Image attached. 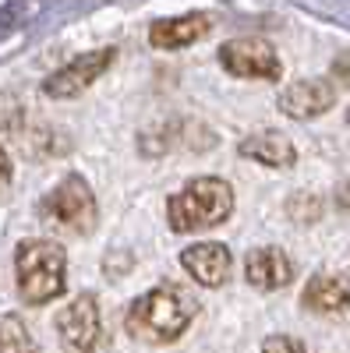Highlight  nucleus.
I'll return each instance as SVG.
<instances>
[{"label": "nucleus", "mask_w": 350, "mask_h": 353, "mask_svg": "<svg viewBox=\"0 0 350 353\" xmlns=\"http://www.w3.org/2000/svg\"><path fill=\"white\" fill-rule=\"evenodd\" d=\"M39 216L61 230H71V233H93V226L99 223V205H96V194L93 188L85 184V176L78 173H68L61 184H57L43 205H39Z\"/></svg>", "instance_id": "nucleus-4"}, {"label": "nucleus", "mask_w": 350, "mask_h": 353, "mask_svg": "<svg viewBox=\"0 0 350 353\" xmlns=\"http://www.w3.org/2000/svg\"><path fill=\"white\" fill-rule=\"evenodd\" d=\"M220 64L237 74V78H262V81H276L283 74L280 57L273 50V43L258 39V36H237L226 39L220 46Z\"/></svg>", "instance_id": "nucleus-6"}, {"label": "nucleus", "mask_w": 350, "mask_h": 353, "mask_svg": "<svg viewBox=\"0 0 350 353\" xmlns=\"http://www.w3.org/2000/svg\"><path fill=\"white\" fill-rule=\"evenodd\" d=\"M262 353H311V350L301 339H294V336H273V339H266Z\"/></svg>", "instance_id": "nucleus-15"}, {"label": "nucleus", "mask_w": 350, "mask_h": 353, "mask_svg": "<svg viewBox=\"0 0 350 353\" xmlns=\"http://www.w3.org/2000/svg\"><path fill=\"white\" fill-rule=\"evenodd\" d=\"M195 318V297H188V290L163 283L128 307L124 314V329L131 332V339L142 343H173L181 339Z\"/></svg>", "instance_id": "nucleus-1"}, {"label": "nucleus", "mask_w": 350, "mask_h": 353, "mask_svg": "<svg viewBox=\"0 0 350 353\" xmlns=\"http://www.w3.org/2000/svg\"><path fill=\"white\" fill-rule=\"evenodd\" d=\"M301 304L318 314H333L350 307V272H318L308 279Z\"/></svg>", "instance_id": "nucleus-10"}, {"label": "nucleus", "mask_w": 350, "mask_h": 353, "mask_svg": "<svg viewBox=\"0 0 350 353\" xmlns=\"http://www.w3.org/2000/svg\"><path fill=\"white\" fill-rule=\"evenodd\" d=\"M21 121V106L14 96H0V131H14Z\"/></svg>", "instance_id": "nucleus-16"}, {"label": "nucleus", "mask_w": 350, "mask_h": 353, "mask_svg": "<svg viewBox=\"0 0 350 353\" xmlns=\"http://www.w3.org/2000/svg\"><path fill=\"white\" fill-rule=\"evenodd\" d=\"M0 353H39L32 332L18 314H0Z\"/></svg>", "instance_id": "nucleus-14"}, {"label": "nucleus", "mask_w": 350, "mask_h": 353, "mask_svg": "<svg viewBox=\"0 0 350 353\" xmlns=\"http://www.w3.org/2000/svg\"><path fill=\"white\" fill-rule=\"evenodd\" d=\"M343 205H347V209H350V184L343 188Z\"/></svg>", "instance_id": "nucleus-18"}, {"label": "nucleus", "mask_w": 350, "mask_h": 353, "mask_svg": "<svg viewBox=\"0 0 350 353\" xmlns=\"http://www.w3.org/2000/svg\"><path fill=\"white\" fill-rule=\"evenodd\" d=\"M233 212V188L223 176H195L166 205V219L173 233H198L226 223Z\"/></svg>", "instance_id": "nucleus-3"}, {"label": "nucleus", "mask_w": 350, "mask_h": 353, "mask_svg": "<svg viewBox=\"0 0 350 353\" xmlns=\"http://www.w3.org/2000/svg\"><path fill=\"white\" fill-rule=\"evenodd\" d=\"M57 336L71 353H103L106 350V329L99 318V304L93 293L75 297L61 314H57Z\"/></svg>", "instance_id": "nucleus-5"}, {"label": "nucleus", "mask_w": 350, "mask_h": 353, "mask_svg": "<svg viewBox=\"0 0 350 353\" xmlns=\"http://www.w3.org/2000/svg\"><path fill=\"white\" fill-rule=\"evenodd\" d=\"M237 152L244 159H255L262 166H269V170H290L298 163L294 141H290L286 134H280V131H255V134H248L237 145Z\"/></svg>", "instance_id": "nucleus-12"}, {"label": "nucleus", "mask_w": 350, "mask_h": 353, "mask_svg": "<svg viewBox=\"0 0 350 353\" xmlns=\"http://www.w3.org/2000/svg\"><path fill=\"white\" fill-rule=\"evenodd\" d=\"M336 103V88L329 78H301L280 92V110L294 121H315Z\"/></svg>", "instance_id": "nucleus-8"}, {"label": "nucleus", "mask_w": 350, "mask_h": 353, "mask_svg": "<svg viewBox=\"0 0 350 353\" xmlns=\"http://www.w3.org/2000/svg\"><path fill=\"white\" fill-rule=\"evenodd\" d=\"M244 276L255 290H283L294 279V265L283 254V248H255L244 258Z\"/></svg>", "instance_id": "nucleus-11"}, {"label": "nucleus", "mask_w": 350, "mask_h": 353, "mask_svg": "<svg viewBox=\"0 0 350 353\" xmlns=\"http://www.w3.org/2000/svg\"><path fill=\"white\" fill-rule=\"evenodd\" d=\"M113 57H117V50H113V46L75 57L71 64H64L61 71H53V74L43 81V92H46L50 99H75V96H81L85 88L96 85V78L113 64Z\"/></svg>", "instance_id": "nucleus-7"}, {"label": "nucleus", "mask_w": 350, "mask_h": 353, "mask_svg": "<svg viewBox=\"0 0 350 353\" xmlns=\"http://www.w3.org/2000/svg\"><path fill=\"white\" fill-rule=\"evenodd\" d=\"M14 276H18V297L25 304H50L64 293L68 279V254L57 241L28 237L14 251Z\"/></svg>", "instance_id": "nucleus-2"}, {"label": "nucleus", "mask_w": 350, "mask_h": 353, "mask_svg": "<svg viewBox=\"0 0 350 353\" xmlns=\"http://www.w3.org/2000/svg\"><path fill=\"white\" fill-rule=\"evenodd\" d=\"M4 184H11V159H8L4 149H0V188Z\"/></svg>", "instance_id": "nucleus-17"}, {"label": "nucleus", "mask_w": 350, "mask_h": 353, "mask_svg": "<svg viewBox=\"0 0 350 353\" xmlns=\"http://www.w3.org/2000/svg\"><path fill=\"white\" fill-rule=\"evenodd\" d=\"M206 32H209V18L206 14H177V18L156 21L153 32H149V43L156 50H181V46L198 43Z\"/></svg>", "instance_id": "nucleus-13"}, {"label": "nucleus", "mask_w": 350, "mask_h": 353, "mask_svg": "<svg viewBox=\"0 0 350 353\" xmlns=\"http://www.w3.org/2000/svg\"><path fill=\"white\" fill-rule=\"evenodd\" d=\"M181 265L188 269V276L202 286H223L233 272V258H230V248L226 244H216V241H202V244H191L188 251H181Z\"/></svg>", "instance_id": "nucleus-9"}]
</instances>
